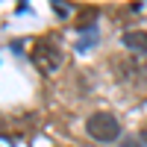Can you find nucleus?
Segmentation results:
<instances>
[{"label":"nucleus","instance_id":"f257e3e1","mask_svg":"<svg viewBox=\"0 0 147 147\" xmlns=\"http://www.w3.org/2000/svg\"><path fill=\"white\" fill-rule=\"evenodd\" d=\"M30 59H32V65L38 68L41 74H53V71L62 68L65 53H62V44H59L53 35H41V38L32 41V47H30Z\"/></svg>","mask_w":147,"mask_h":147},{"label":"nucleus","instance_id":"f03ea898","mask_svg":"<svg viewBox=\"0 0 147 147\" xmlns=\"http://www.w3.org/2000/svg\"><path fill=\"white\" fill-rule=\"evenodd\" d=\"M85 132L94 138V141H115L121 136V121L112 115V112H94L88 115V121H85Z\"/></svg>","mask_w":147,"mask_h":147},{"label":"nucleus","instance_id":"7ed1b4c3","mask_svg":"<svg viewBox=\"0 0 147 147\" xmlns=\"http://www.w3.org/2000/svg\"><path fill=\"white\" fill-rule=\"evenodd\" d=\"M112 71H115V77L124 80V82L144 77V65L138 62L136 56H115V59H112Z\"/></svg>","mask_w":147,"mask_h":147},{"label":"nucleus","instance_id":"20e7f679","mask_svg":"<svg viewBox=\"0 0 147 147\" xmlns=\"http://www.w3.org/2000/svg\"><path fill=\"white\" fill-rule=\"evenodd\" d=\"M124 47H129V53H138V56H147V30H129L124 32Z\"/></svg>","mask_w":147,"mask_h":147},{"label":"nucleus","instance_id":"39448f33","mask_svg":"<svg viewBox=\"0 0 147 147\" xmlns=\"http://www.w3.org/2000/svg\"><path fill=\"white\" fill-rule=\"evenodd\" d=\"M82 32H85V35L80 38V44H77V50H80V53H85V50H88V47H94V41H97V30H94V27L82 30Z\"/></svg>","mask_w":147,"mask_h":147},{"label":"nucleus","instance_id":"423d86ee","mask_svg":"<svg viewBox=\"0 0 147 147\" xmlns=\"http://www.w3.org/2000/svg\"><path fill=\"white\" fill-rule=\"evenodd\" d=\"M53 6H56V15H59V18H68V15H71V9H68L65 0H53Z\"/></svg>","mask_w":147,"mask_h":147},{"label":"nucleus","instance_id":"0eeeda50","mask_svg":"<svg viewBox=\"0 0 147 147\" xmlns=\"http://www.w3.org/2000/svg\"><path fill=\"white\" fill-rule=\"evenodd\" d=\"M124 147H147V141H144L141 136H132V138H127V141H124Z\"/></svg>","mask_w":147,"mask_h":147},{"label":"nucleus","instance_id":"6e6552de","mask_svg":"<svg viewBox=\"0 0 147 147\" xmlns=\"http://www.w3.org/2000/svg\"><path fill=\"white\" fill-rule=\"evenodd\" d=\"M141 138H144V141H147V124H144V132H141Z\"/></svg>","mask_w":147,"mask_h":147}]
</instances>
